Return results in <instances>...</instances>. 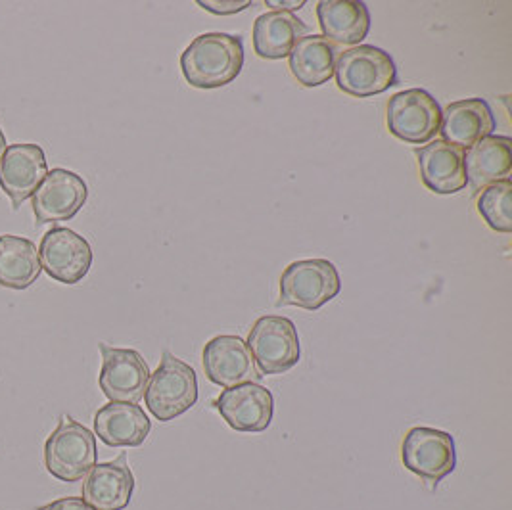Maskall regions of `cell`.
<instances>
[{"label":"cell","instance_id":"obj_25","mask_svg":"<svg viewBox=\"0 0 512 510\" xmlns=\"http://www.w3.org/2000/svg\"><path fill=\"white\" fill-rule=\"evenodd\" d=\"M198 6H202L206 12H211L215 16H231V14H238L246 8L252 6V0H198Z\"/></svg>","mask_w":512,"mask_h":510},{"label":"cell","instance_id":"obj_6","mask_svg":"<svg viewBox=\"0 0 512 510\" xmlns=\"http://www.w3.org/2000/svg\"><path fill=\"white\" fill-rule=\"evenodd\" d=\"M246 346L261 376L284 374L300 363V336L296 325L280 315L259 317Z\"/></svg>","mask_w":512,"mask_h":510},{"label":"cell","instance_id":"obj_1","mask_svg":"<svg viewBox=\"0 0 512 510\" xmlns=\"http://www.w3.org/2000/svg\"><path fill=\"white\" fill-rule=\"evenodd\" d=\"M244 68V43L240 35L204 33L181 54V70L194 89H221Z\"/></svg>","mask_w":512,"mask_h":510},{"label":"cell","instance_id":"obj_23","mask_svg":"<svg viewBox=\"0 0 512 510\" xmlns=\"http://www.w3.org/2000/svg\"><path fill=\"white\" fill-rule=\"evenodd\" d=\"M41 259L35 244L16 234H0V286L25 290L41 275Z\"/></svg>","mask_w":512,"mask_h":510},{"label":"cell","instance_id":"obj_5","mask_svg":"<svg viewBox=\"0 0 512 510\" xmlns=\"http://www.w3.org/2000/svg\"><path fill=\"white\" fill-rule=\"evenodd\" d=\"M342 290L336 265L328 259H302L290 263L280 277L279 305L317 311Z\"/></svg>","mask_w":512,"mask_h":510},{"label":"cell","instance_id":"obj_17","mask_svg":"<svg viewBox=\"0 0 512 510\" xmlns=\"http://www.w3.org/2000/svg\"><path fill=\"white\" fill-rule=\"evenodd\" d=\"M497 121L484 98H466L449 104L442 114L440 135L443 142L455 148H470L493 135Z\"/></svg>","mask_w":512,"mask_h":510},{"label":"cell","instance_id":"obj_12","mask_svg":"<svg viewBox=\"0 0 512 510\" xmlns=\"http://www.w3.org/2000/svg\"><path fill=\"white\" fill-rule=\"evenodd\" d=\"M223 420L236 432H265L275 413V399L271 390L257 382L238 384L227 388L213 401Z\"/></svg>","mask_w":512,"mask_h":510},{"label":"cell","instance_id":"obj_18","mask_svg":"<svg viewBox=\"0 0 512 510\" xmlns=\"http://www.w3.org/2000/svg\"><path fill=\"white\" fill-rule=\"evenodd\" d=\"M317 20L323 37L332 45L359 47L371 31V12L359 0H321Z\"/></svg>","mask_w":512,"mask_h":510},{"label":"cell","instance_id":"obj_24","mask_svg":"<svg viewBox=\"0 0 512 510\" xmlns=\"http://www.w3.org/2000/svg\"><path fill=\"white\" fill-rule=\"evenodd\" d=\"M476 208L489 229L509 234L512 231L511 179L486 186L478 196Z\"/></svg>","mask_w":512,"mask_h":510},{"label":"cell","instance_id":"obj_19","mask_svg":"<svg viewBox=\"0 0 512 510\" xmlns=\"http://www.w3.org/2000/svg\"><path fill=\"white\" fill-rule=\"evenodd\" d=\"M152 430V422L140 405L108 403L94 415V434L108 447H140Z\"/></svg>","mask_w":512,"mask_h":510},{"label":"cell","instance_id":"obj_14","mask_svg":"<svg viewBox=\"0 0 512 510\" xmlns=\"http://www.w3.org/2000/svg\"><path fill=\"white\" fill-rule=\"evenodd\" d=\"M202 361L208 380L225 390L263 378L246 342L233 334L211 338L202 353Z\"/></svg>","mask_w":512,"mask_h":510},{"label":"cell","instance_id":"obj_9","mask_svg":"<svg viewBox=\"0 0 512 510\" xmlns=\"http://www.w3.org/2000/svg\"><path fill=\"white\" fill-rule=\"evenodd\" d=\"M98 349L102 353L98 376L102 394L112 403L139 405L152 374L144 357L135 349L112 348L108 344H100Z\"/></svg>","mask_w":512,"mask_h":510},{"label":"cell","instance_id":"obj_13","mask_svg":"<svg viewBox=\"0 0 512 510\" xmlns=\"http://www.w3.org/2000/svg\"><path fill=\"white\" fill-rule=\"evenodd\" d=\"M47 154L39 144H10L0 160V188L20 209L47 177Z\"/></svg>","mask_w":512,"mask_h":510},{"label":"cell","instance_id":"obj_7","mask_svg":"<svg viewBox=\"0 0 512 510\" xmlns=\"http://www.w3.org/2000/svg\"><path fill=\"white\" fill-rule=\"evenodd\" d=\"M401 463L426 484L438 487L457 468L455 440L443 430L415 426L401 441Z\"/></svg>","mask_w":512,"mask_h":510},{"label":"cell","instance_id":"obj_2","mask_svg":"<svg viewBox=\"0 0 512 510\" xmlns=\"http://www.w3.org/2000/svg\"><path fill=\"white\" fill-rule=\"evenodd\" d=\"M336 85L355 98H371L396 87L397 66L390 52L374 45H359L342 52L334 68Z\"/></svg>","mask_w":512,"mask_h":510},{"label":"cell","instance_id":"obj_26","mask_svg":"<svg viewBox=\"0 0 512 510\" xmlns=\"http://www.w3.org/2000/svg\"><path fill=\"white\" fill-rule=\"evenodd\" d=\"M35 510H96L87 505L81 497H62V499H56L48 505L43 507H37Z\"/></svg>","mask_w":512,"mask_h":510},{"label":"cell","instance_id":"obj_27","mask_svg":"<svg viewBox=\"0 0 512 510\" xmlns=\"http://www.w3.org/2000/svg\"><path fill=\"white\" fill-rule=\"evenodd\" d=\"M265 4L273 10V12H288L292 14V10H300L305 6V0H265Z\"/></svg>","mask_w":512,"mask_h":510},{"label":"cell","instance_id":"obj_22","mask_svg":"<svg viewBox=\"0 0 512 510\" xmlns=\"http://www.w3.org/2000/svg\"><path fill=\"white\" fill-rule=\"evenodd\" d=\"M338 60V48L326 41L323 35H305L302 41L292 48L288 56V68L296 81L307 87H321L334 77Z\"/></svg>","mask_w":512,"mask_h":510},{"label":"cell","instance_id":"obj_10","mask_svg":"<svg viewBox=\"0 0 512 510\" xmlns=\"http://www.w3.org/2000/svg\"><path fill=\"white\" fill-rule=\"evenodd\" d=\"M39 259L50 279L71 286L89 275L94 255L91 244L81 234L68 227H54L41 240Z\"/></svg>","mask_w":512,"mask_h":510},{"label":"cell","instance_id":"obj_4","mask_svg":"<svg viewBox=\"0 0 512 510\" xmlns=\"http://www.w3.org/2000/svg\"><path fill=\"white\" fill-rule=\"evenodd\" d=\"M96 464V436L81 422L64 415L45 443L48 472L66 484L83 480Z\"/></svg>","mask_w":512,"mask_h":510},{"label":"cell","instance_id":"obj_8","mask_svg":"<svg viewBox=\"0 0 512 510\" xmlns=\"http://www.w3.org/2000/svg\"><path fill=\"white\" fill-rule=\"evenodd\" d=\"M442 106L424 89H407L388 100L386 125L396 139L409 144H428L442 127Z\"/></svg>","mask_w":512,"mask_h":510},{"label":"cell","instance_id":"obj_16","mask_svg":"<svg viewBox=\"0 0 512 510\" xmlns=\"http://www.w3.org/2000/svg\"><path fill=\"white\" fill-rule=\"evenodd\" d=\"M420 179L434 194H457L465 190V152L443 140H432L415 150Z\"/></svg>","mask_w":512,"mask_h":510},{"label":"cell","instance_id":"obj_15","mask_svg":"<svg viewBox=\"0 0 512 510\" xmlns=\"http://www.w3.org/2000/svg\"><path fill=\"white\" fill-rule=\"evenodd\" d=\"M135 491V476L127 464V453L110 463L94 464L85 476L81 499L96 510H123Z\"/></svg>","mask_w":512,"mask_h":510},{"label":"cell","instance_id":"obj_21","mask_svg":"<svg viewBox=\"0 0 512 510\" xmlns=\"http://www.w3.org/2000/svg\"><path fill=\"white\" fill-rule=\"evenodd\" d=\"M309 33V25L288 12H267L257 16L254 22V50L263 60L288 58Z\"/></svg>","mask_w":512,"mask_h":510},{"label":"cell","instance_id":"obj_11","mask_svg":"<svg viewBox=\"0 0 512 510\" xmlns=\"http://www.w3.org/2000/svg\"><path fill=\"white\" fill-rule=\"evenodd\" d=\"M89 198V186L81 175L56 167L48 171L43 183L31 196V208L37 223H60L73 219Z\"/></svg>","mask_w":512,"mask_h":510},{"label":"cell","instance_id":"obj_20","mask_svg":"<svg viewBox=\"0 0 512 510\" xmlns=\"http://www.w3.org/2000/svg\"><path fill=\"white\" fill-rule=\"evenodd\" d=\"M466 181L476 192L509 179L512 171V140L489 135L470 146L465 154Z\"/></svg>","mask_w":512,"mask_h":510},{"label":"cell","instance_id":"obj_28","mask_svg":"<svg viewBox=\"0 0 512 510\" xmlns=\"http://www.w3.org/2000/svg\"><path fill=\"white\" fill-rule=\"evenodd\" d=\"M6 137H4V133H2V129H0V160H2V156H4V152H6Z\"/></svg>","mask_w":512,"mask_h":510},{"label":"cell","instance_id":"obj_3","mask_svg":"<svg viewBox=\"0 0 512 510\" xmlns=\"http://www.w3.org/2000/svg\"><path fill=\"white\" fill-rule=\"evenodd\" d=\"M144 401L160 422L185 415L198 401L196 371L171 351H163L160 367L150 374Z\"/></svg>","mask_w":512,"mask_h":510}]
</instances>
